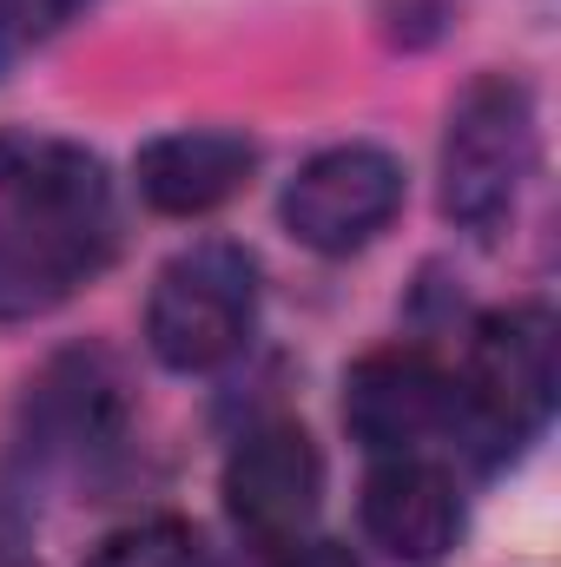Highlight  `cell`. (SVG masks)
<instances>
[{"mask_svg": "<svg viewBox=\"0 0 561 567\" xmlns=\"http://www.w3.org/2000/svg\"><path fill=\"white\" fill-rule=\"evenodd\" d=\"M0 212L93 251H120L106 158L60 133H0Z\"/></svg>", "mask_w": 561, "mask_h": 567, "instance_id": "cell-7", "label": "cell"}, {"mask_svg": "<svg viewBox=\"0 0 561 567\" xmlns=\"http://www.w3.org/2000/svg\"><path fill=\"white\" fill-rule=\"evenodd\" d=\"M218 495H225L232 528L252 542V555H278L290 542H304L324 508V455L310 429L297 416L252 423L218 468Z\"/></svg>", "mask_w": 561, "mask_h": 567, "instance_id": "cell-6", "label": "cell"}, {"mask_svg": "<svg viewBox=\"0 0 561 567\" xmlns=\"http://www.w3.org/2000/svg\"><path fill=\"white\" fill-rule=\"evenodd\" d=\"M404 158L384 152L370 140H344V145H324L297 165V178L284 185L278 198V218L284 231L317 251V258H350L364 245H377L397 212H404Z\"/></svg>", "mask_w": 561, "mask_h": 567, "instance_id": "cell-5", "label": "cell"}, {"mask_svg": "<svg viewBox=\"0 0 561 567\" xmlns=\"http://www.w3.org/2000/svg\"><path fill=\"white\" fill-rule=\"evenodd\" d=\"M265 567H364V555L350 542H330V535H304L278 555H265Z\"/></svg>", "mask_w": 561, "mask_h": 567, "instance_id": "cell-14", "label": "cell"}, {"mask_svg": "<svg viewBox=\"0 0 561 567\" xmlns=\"http://www.w3.org/2000/svg\"><path fill=\"white\" fill-rule=\"evenodd\" d=\"M0 567H40V561H33L20 542H0Z\"/></svg>", "mask_w": 561, "mask_h": 567, "instance_id": "cell-15", "label": "cell"}, {"mask_svg": "<svg viewBox=\"0 0 561 567\" xmlns=\"http://www.w3.org/2000/svg\"><path fill=\"white\" fill-rule=\"evenodd\" d=\"M561 396V323L549 303H502L469 323V350L456 370V429L489 468L522 455Z\"/></svg>", "mask_w": 561, "mask_h": 567, "instance_id": "cell-1", "label": "cell"}, {"mask_svg": "<svg viewBox=\"0 0 561 567\" xmlns=\"http://www.w3.org/2000/svg\"><path fill=\"white\" fill-rule=\"evenodd\" d=\"M258 172V140L238 126H178L140 145L133 178L159 218H205L232 205Z\"/></svg>", "mask_w": 561, "mask_h": 567, "instance_id": "cell-10", "label": "cell"}, {"mask_svg": "<svg viewBox=\"0 0 561 567\" xmlns=\"http://www.w3.org/2000/svg\"><path fill=\"white\" fill-rule=\"evenodd\" d=\"M357 515H364V535L404 567H442L469 528L462 482L436 455H370Z\"/></svg>", "mask_w": 561, "mask_h": 567, "instance_id": "cell-9", "label": "cell"}, {"mask_svg": "<svg viewBox=\"0 0 561 567\" xmlns=\"http://www.w3.org/2000/svg\"><path fill=\"white\" fill-rule=\"evenodd\" d=\"M258 330V258L232 238H198L159 265L145 290V350L172 377L225 370Z\"/></svg>", "mask_w": 561, "mask_h": 567, "instance_id": "cell-3", "label": "cell"}, {"mask_svg": "<svg viewBox=\"0 0 561 567\" xmlns=\"http://www.w3.org/2000/svg\"><path fill=\"white\" fill-rule=\"evenodd\" d=\"M80 567H212V555H205L192 522L152 515V522H133V528H113Z\"/></svg>", "mask_w": 561, "mask_h": 567, "instance_id": "cell-12", "label": "cell"}, {"mask_svg": "<svg viewBox=\"0 0 561 567\" xmlns=\"http://www.w3.org/2000/svg\"><path fill=\"white\" fill-rule=\"evenodd\" d=\"M100 0H0V80H13L33 53H47Z\"/></svg>", "mask_w": 561, "mask_h": 567, "instance_id": "cell-13", "label": "cell"}, {"mask_svg": "<svg viewBox=\"0 0 561 567\" xmlns=\"http://www.w3.org/2000/svg\"><path fill=\"white\" fill-rule=\"evenodd\" d=\"M106 265H113L106 251L73 245L60 231H40V225L0 212V323L53 317L80 284H93Z\"/></svg>", "mask_w": 561, "mask_h": 567, "instance_id": "cell-11", "label": "cell"}, {"mask_svg": "<svg viewBox=\"0 0 561 567\" xmlns=\"http://www.w3.org/2000/svg\"><path fill=\"white\" fill-rule=\"evenodd\" d=\"M126 423H133V377L100 343L53 350L20 383V403H13V442H20V455H33L47 468H73V462L113 455Z\"/></svg>", "mask_w": 561, "mask_h": 567, "instance_id": "cell-4", "label": "cell"}, {"mask_svg": "<svg viewBox=\"0 0 561 567\" xmlns=\"http://www.w3.org/2000/svg\"><path fill=\"white\" fill-rule=\"evenodd\" d=\"M536 93L516 73H476L442 120L436 198L442 218L469 238H496L516 218L522 185L536 178Z\"/></svg>", "mask_w": 561, "mask_h": 567, "instance_id": "cell-2", "label": "cell"}, {"mask_svg": "<svg viewBox=\"0 0 561 567\" xmlns=\"http://www.w3.org/2000/svg\"><path fill=\"white\" fill-rule=\"evenodd\" d=\"M344 429L364 455H429L456 429V377L422 343L370 350L344 370Z\"/></svg>", "mask_w": 561, "mask_h": 567, "instance_id": "cell-8", "label": "cell"}]
</instances>
